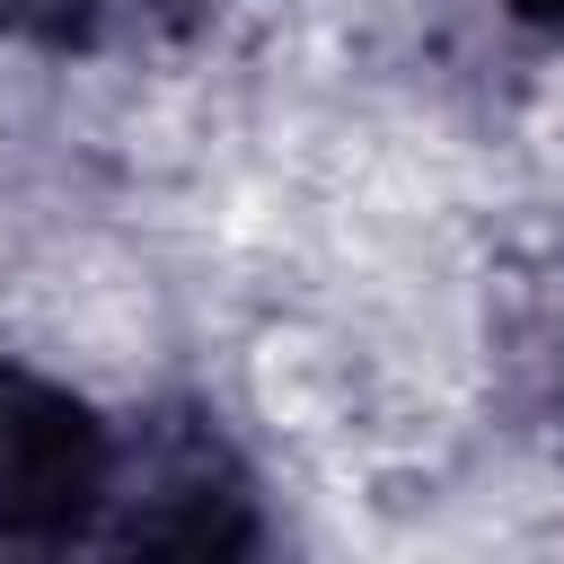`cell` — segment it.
<instances>
[{
    "mask_svg": "<svg viewBox=\"0 0 564 564\" xmlns=\"http://www.w3.org/2000/svg\"><path fill=\"white\" fill-rule=\"evenodd\" d=\"M264 546H273L264 467L238 441V423L194 388L123 405V476H115V511H106L97 555L247 564Z\"/></svg>",
    "mask_w": 564,
    "mask_h": 564,
    "instance_id": "obj_1",
    "label": "cell"
},
{
    "mask_svg": "<svg viewBox=\"0 0 564 564\" xmlns=\"http://www.w3.org/2000/svg\"><path fill=\"white\" fill-rule=\"evenodd\" d=\"M123 476V405L0 352V555H97Z\"/></svg>",
    "mask_w": 564,
    "mask_h": 564,
    "instance_id": "obj_2",
    "label": "cell"
},
{
    "mask_svg": "<svg viewBox=\"0 0 564 564\" xmlns=\"http://www.w3.org/2000/svg\"><path fill=\"white\" fill-rule=\"evenodd\" d=\"M123 26V0H0V53L35 62H88Z\"/></svg>",
    "mask_w": 564,
    "mask_h": 564,
    "instance_id": "obj_3",
    "label": "cell"
},
{
    "mask_svg": "<svg viewBox=\"0 0 564 564\" xmlns=\"http://www.w3.org/2000/svg\"><path fill=\"white\" fill-rule=\"evenodd\" d=\"M502 9V26L511 35H529V44H555L564 53V0H494Z\"/></svg>",
    "mask_w": 564,
    "mask_h": 564,
    "instance_id": "obj_4",
    "label": "cell"
},
{
    "mask_svg": "<svg viewBox=\"0 0 564 564\" xmlns=\"http://www.w3.org/2000/svg\"><path fill=\"white\" fill-rule=\"evenodd\" d=\"M555 405H564V379H555Z\"/></svg>",
    "mask_w": 564,
    "mask_h": 564,
    "instance_id": "obj_5",
    "label": "cell"
}]
</instances>
